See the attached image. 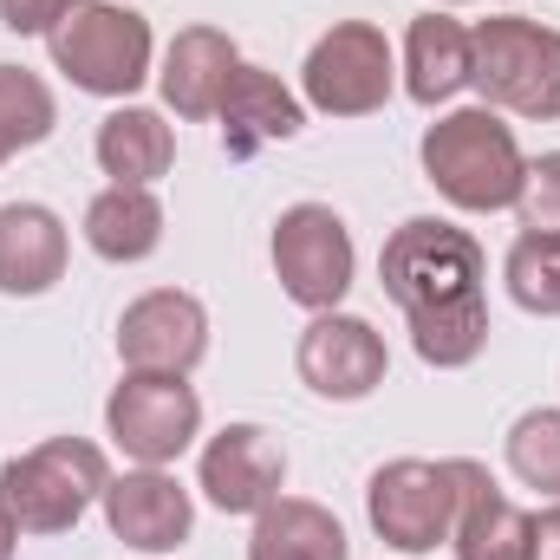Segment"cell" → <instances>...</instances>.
Here are the masks:
<instances>
[{
    "label": "cell",
    "mask_w": 560,
    "mask_h": 560,
    "mask_svg": "<svg viewBox=\"0 0 560 560\" xmlns=\"http://www.w3.org/2000/svg\"><path fill=\"white\" fill-rule=\"evenodd\" d=\"M418 156H423V176L436 183V196L469 209V215H495V209L522 202L528 156L515 143V125H502V112H489V105L443 112L423 131Z\"/></svg>",
    "instance_id": "6da1fadb"
},
{
    "label": "cell",
    "mask_w": 560,
    "mask_h": 560,
    "mask_svg": "<svg viewBox=\"0 0 560 560\" xmlns=\"http://www.w3.org/2000/svg\"><path fill=\"white\" fill-rule=\"evenodd\" d=\"M378 280L405 306V319L476 306L482 300V242L443 215H411L405 229H392V242L378 255Z\"/></svg>",
    "instance_id": "7a4b0ae2"
},
{
    "label": "cell",
    "mask_w": 560,
    "mask_h": 560,
    "mask_svg": "<svg viewBox=\"0 0 560 560\" xmlns=\"http://www.w3.org/2000/svg\"><path fill=\"white\" fill-rule=\"evenodd\" d=\"M105 482H112V469H105L98 443L46 436L0 469V509L20 522V535H66L105 495Z\"/></svg>",
    "instance_id": "3957f363"
},
{
    "label": "cell",
    "mask_w": 560,
    "mask_h": 560,
    "mask_svg": "<svg viewBox=\"0 0 560 560\" xmlns=\"http://www.w3.org/2000/svg\"><path fill=\"white\" fill-rule=\"evenodd\" d=\"M469 85L489 112H515L535 125L560 118V33L522 13L482 20L469 33Z\"/></svg>",
    "instance_id": "277c9868"
},
{
    "label": "cell",
    "mask_w": 560,
    "mask_h": 560,
    "mask_svg": "<svg viewBox=\"0 0 560 560\" xmlns=\"http://www.w3.org/2000/svg\"><path fill=\"white\" fill-rule=\"evenodd\" d=\"M46 46L52 66L92 98H131L150 79V20L118 0H72Z\"/></svg>",
    "instance_id": "5b68a950"
},
{
    "label": "cell",
    "mask_w": 560,
    "mask_h": 560,
    "mask_svg": "<svg viewBox=\"0 0 560 560\" xmlns=\"http://www.w3.org/2000/svg\"><path fill=\"white\" fill-rule=\"evenodd\" d=\"M398 85V59H392V39L385 26L372 20H339L313 39L306 66H300V92L313 112L326 118H365V112H385Z\"/></svg>",
    "instance_id": "8992f818"
},
{
    "label": "cell",
    "mask_w": 560,
    "mask_h": 560,
    "mask_svg": "<svg viewBox=\"0 0 560 560\" xmlns=\"http://www.w3.org/2000/svg\"><path fill=\"white\" fill-rule=\"evenodd\" d=\"M105 430L131 463L170 469L202 436V398L176 372H125L118 392L105 398Z\"/></svg>",
    "instance_id": "52a82bcc"
},
{
    "label": "cell",
    "mask_w": 560,
    "mask_h": 560,
    "mask_svg": "<svg viewBox=\"0 0 560 560\" xmlns=\"http://www.w3.org/2000/svg\"><path fill=\"white\" fill-rule=\"evenodd\" d=\"M352 229L326 202H293L275 222V280L280 293L306 313H332L352 293Z\"/></svg>",
    "instance_id": "ba28073f"
},
{
    "label": "cell",
    "mask_w": 560,
    "mask_h": 560,
    "mask_svg": "<svg viewBox=\"0 0 560 560\" xmlns=\"http://www.w3.org/2000/svg\"><path fill=\"white\" fill-rule=\"evenodd\" d=\"M365 515L385 548L398 555H436L456 528V476L450 463L430 456H398L365 482Z\"/></svg>",
    "instance_id": "9c48e42d"
},
{
    "label": "cell",
    "mask_w": 560,
    "mask_h": 560,
    "mask_svg": "<svg viewBox=\"0 0 560 560\" xmlns=\"http://www.w3.org/2000/svg\"><path fill=\"white\" fill-rule=\"evenodd\" d=\"M293 365H300V385H306V392H319V398H332V405H359V398H372V392L385 385L392 352H385V339L372 332V319L332 306V313H313V326L300 332Z\"/></svg>",
    "instance_id": "30bf717a"
},
{
    "label": "cell",
    "mask_w": 560,
    "mask_h": 560,
    "mask_svg": "<svg viewBox=\"0 0 560 560\" xmlns=\"http://www.w3.org/2000/svg\"><path fill=\"white\" fill-rule=\"evenodd\" d=\"M209 352V313L183 287H150L118 319V359L125 372H176L189 378Z\"/></svg>",
    "instance_id": "8fae6325"
},
{
    "label": "cell",
    "mask_w": 560,
    "mask_h": 560,
    "mask_svg": "<svg viewBox=\"0 0 560 560\" xmlns=\"http://www.w3.org/2000/svg\"><path fill=\"white\" fill-rule=\"evenodd\" d=\"M202 495L222 515H261L287 489V450L275 443V430L261 423H229L202 443V469H196Z\"/></svg>",
    "instance_id": "7c38bea8"
},
{
    "label": "cell",
    "mask_w": 560,
    "mask_h": 560,
    "mask_svg": "<svg viewBox=\"0 0 560 560\" xmlns=\"http://www.w3.org/2000/svg\"><path fill=\"white\" fill-rule=\"evenodd\" d=\"M98 502H105L112 535L125 548H138V555H176L189 541V528H196V502L170 469H143L138 463V469L112 476Z\"/></svg>",
    "instance_id": "4fadbf2b"
},
{
    "label": "cell",
    "mask_w": 560,
    "mask_h": 560,
    "mask_svg": "<svg viewBox=\"0 0 560 560\" xmlns=\"http://www.w3.org/2000/svg\"><path fill=\"white\" fill-rule=\"evenodd\" d=\"M450 476H456V528H450L456 560H528L535 515H522L476 456H450Z\"/></svg>",
    "instance_id": "5bb4252c"
},
{
    "label": "cell",
    "mask_w": 560,
    "mask_h": 560,
    "mask_svg": "<svg viewBox=\"0 0 560 560\" xmlns=\"http://www.w3.org/2000/svg\"><path fill=\"white\" fill-rule=\"evenodd\" d=\"M235 66H242V46H235L222 26H183V33L170 39V52H163L156 92H163V105H170L176 118L196 125V118H215V105H222Z\"/></svg>",
    "instance_id": "9a60e30c"
},
{
    "label": "cell",
    "mask_w": 560,
    "mask_h": 560,
    "mask_svg": "<svg viewBox=\"0 0 560 560\" xmlns=\"http://www.w3.org/2000/svg\"><path fill=\"white\" fill-rule=\"evenodd\" d=\"M215 125H222V143H229V156H255V150H268V143H293L306 131V105L280 85L275 72H261V66H235V79H229V92H222V105H215Z\"/></svg>",
    "instance_id": "2e32d148"
},
{
    "label": "cell",
    "mask_w": 560,
    "mask_h": 560,
    "mask_svg": "<svg viewBox=\"0 0 560 560\" xmlns=\"http://www.w3.org/2000/svg\"><path fill=\"white\" fill-rule=\"evenodd\" d=\"M66 222L46 202H0V293L39 300L66 280Z\"/></svg>",
    "instance_id": "e0dca14e"
},
{
    "label": "cell",
    "mask_w": 560,
    "mask_h": 560,
    "mask_svg": "<svg viewBox=\"0 0 560 560\" xmlns=\"http://www.w3.org/2000/svg\"><path fill=\"white\" fill-rule=\"evenodd\" d=\"M248 560H352V541L332 509H319L306 495H275L255 515Z\"/></svg>",
    "instance_id": "ac0fdd59"
},
{
    "label": "cell",
    "mask_w": 560,
    "mask_h": 560,
    "mask_svg": "<svg viewBox=\"0 0 560 560\" xmlns=\"http://www.w3.org/2000/svg\"><path fill=\"white\" fill-rule=\"evenodd\" d=\"M463 85H469V26L450 20L443 7H430V13L411 20V33H405V92L436 112Z\"/></svg>",
    "instance_id": "d6986e66"
},
{
    "label": "cell",
    "mask_w": 560,
    "mask_h": 560,
    "mask_svg": "<svg viewBox=\"0 0 560 560\" xmlns=\"http://www.w3.org/2000/svg\"><path fill=\"white\" fill-rule=\"evenodd\" d=\"M85 242H92L98 261H118V268L150 261L163 248V202L150 189H138V183L98 189L92 209H85Z\"/></svg>",
    "instance_id": "ffe728a7"
},
{
    "label": "cell",
    "mask_w": 560,
    "mask_h": 560,
    "mask_svg": "<svg viewBox=\"0 0 560 560\" xmlns=\"http://www.w3.org/2000/svg\"><path fill=\"white\" fill-rule=\"evenodd\" d=\"M98 170L112 176V183H138L150 189L156 176H170V163H176V131L156 118V112H143V105H118L105 125H98Z\"/></svg>",
    "instance_id": "44dd1931"
},
{
    "label": "cell",
    "mask_w": 560,
    "mask_h": 560,
    "mask_svg": "<svg viewBox=\"0 0 560 560\" xmlns=\"http://www.w3.org/2000/svg\"><path fill=\"white\" fill-rule=\"evenodd\" d=\"M59 125V105H52V85L26 66H0V163L33 150V143L52 138Z\"/></svg>",
    "instance_id": "7402d4cb"
},
{
    "label": "cell",
    "mask_w": 560,
    "mask_h": 560,
    "mask_svg": "<svg viewBox=\"0 0 560 560\" xmlns=\"http://www.w3.org/2000/svg\"><path fill=\"white\" fill-rule=\"evenodd\" d=\"M411 346H418L423 365H436V372L476 365L482 346H489V300L450 306V313H418V319H411Z\"/></svg>",
    "instance_id": "603a6c76"
},
{
    "label": "cell",
    "mask_w": 560,
    "mask_h": 560,
    "mask_svg": "<svg viewBox=\"0 0 560 560\" xmlns=\"http://www.w3.org/2000/svg\"><path fill=\"white\" fill-rule=\"evenodd\" d=\"M502 280H509V300L522 313L560 319V235L522 229L515 248H509V261H502Z\"/></svg>",
    "instance_id": "cb8c5ba5"
},
{
    "label": "cell",
    "mask_w": 560,
    "mask_h": 560,
    "mask_svg": "<svg viewBox=\"0 0 560 560\" xmlns=\"http://www.w3.org/2000/svg\"><path fill=\"white\" fill-rule=\"evenodd\" d=\"M509 469H515V482H528V489H541V495L560 502V411L555 405L515 418V430H509Z\"/></svg>",
    "instance_id": "d4e9b609"
},
{
    "label": "cell",
    "mask_w": 560,
    "mask_h": 560,
    "mask_svg": "<svg viewBox=\"0 0 560 560\" xmlns=\"http://www.w3.org/2000/svg\"><path fill=\"white\" fill-rule=\"evenodd\" d=\"M522 229H541V235H560V150H541L528 156V176H522Z\"/></svg>",
    "instance_id": "484cf974"
},
{
    "label": "cell",
    "mask_w": 560,
    "mask_h": 560,
    "mask_svg": "<svg viewBox=\"0 0 560 560\" xmlns=\"http://www.w3.org/2000/svg\"><path fill=\"white\" fill-rule=\"evenodd\" d=\"M72 0H0V26L7 33H52L66 20Z\"/></svg>",
    "instance_id": "4316f807"
},
{
    "label": "cell",
    "mask_w": 560,
    "mask_h": 560,
    "mask_svg": "<svg viewBox=\"0 0 560 560\" xmlns=\"http://www.w3.org/2000/svg\"><path fill=\"white\" fill-rule=\"evenodd\" d=\"M528 560H560V502L528 522Z\"/></svg>",
    "instance_id": "83f0119b"
},
{
    "label": "cell",
    "mask_w": 560,
    "mask_h": 560,
    "mask_svg": "<svg viewBox=\"0 0 560 560\" xmlns=\"http://www.w3.org/2000/svg\"><path fill=\"white\" fill-rule=\"evenodd\" d=\"M13 548H20V522L0 509V560H13Z\"/></svg>",
    "instance_id": "f1b7e54d"
},
{
    "label": "cell",
    "mask_w": 560,
    "mask_h": 560,
    "mask_svg": "<svg viewBox=\"0 0 560 560\" xmlns=\"http://www.w3.org/2000/svg\"><path fill=\"white\" fill-rule=\"evenodd\" d=\"M436 7H463V0H436Z\"/></svg>",
    "instance_id": "f546056e"
}]
</instances>
